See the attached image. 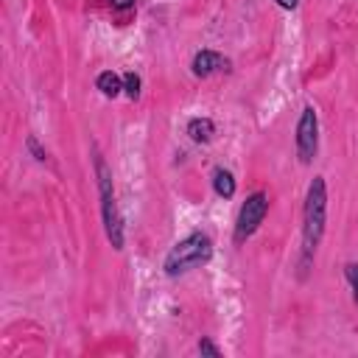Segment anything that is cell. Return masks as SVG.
I'll use <instances>...</instances> for the list:
<instances>
[{
	"label": "cell",
	"instance_id": "8992f818",
	"mask_svg": "<svg viewBox=\"0 0 358 358\" xmlns=\"http://www.w3.org/2000/svg\"><path fill=\"white\" fill-rule=\"evenodd\" d=\"M229 67V62L221 56V53H215V50H201V53H196L193 56V73L196 76H213L215 70H227Z\"/></svg>",
	"mask_w": 358,
	"mask_h": 358
},
{
	"label": "cell",
	"instance_id": "9c48e42d",
	"mask_svg": "<svg viewBox=\"0 0 358 358\" xmlns=\"http://www.w3.org/2000/svg\"><path fill=\"white\" fill-rule=\"evenodd\" d=\"M95 84H98V90H101V92H103L106 98H115V95H117V92L123 90V78H120V76H115L112 70H106V73H101Z\"/></svg>",
	"mask_w": 358,
	"mask_h": 358
},
{
	"label": "cell",
	"instance_id": "30bf717a",
	"mask_svg": "<svg viewBox=\"0 0 358 358\" xmlns=\"http://www.w3.org/2000/svg\"><path fill=\"white\" fill-rule=\"evenodd\" d=\"M123 90H126V95L134 101V98L140 95V76H137V73H126V76H123Z\"/></svg>",
	"mask_w": 358,
	"mask_h": 358
},
{
	"label": "cell",
	"instance_id": "4fadbf2b",
	"mask_svg": "<svg viewBox=\"0 0 358 358\" xmlns=\"http://www.w3.org/2000/svg\"><path fill=\"white\" fill-rule=\"evenodd\" d=\"M28 148H31V154L39 159V162H45V151L39 148V143H36V137H28Z\"/></svg>",
	"mask_w": 358,
	"mask_h": 358
},
{
	"label": "cell",
	"instance_id": "3957f363",
	"mask_svg": "<svg viewBox=\"0 0 358 358\" xmlns=\"http://www.w3.org/2000/svg\"><path fill=\"white\" fill-rule=\"evenodd\" d=\"M95 171H98V193H101V213H103V227L106 238L115 249H123V224L120 213L115 204V187H112V171L101 154H95Z\"/></svg>",
	"mask_w": 358,
	"mask_h": 358
},
{
	"label": "cell",
	"instance_id": "7a4b0ae2",
	"mask_svg": "<svg viewBox=\"0 0 358 358\" xmlns=\"http://www.w3.org/2000/svg\"><path fill=\"white\" fill-rule=\"evenodd\" d=\"M213 257V241L204 235V232H190L187 238H182L165 257V274L168 277H176V274H185L201 263H207Z\"/></svg>",
	"mask_w": 358,
	"mask_h": 358
},
{
	"label": "cell",
	"instance_id": "9a60e30c",
	"mask_svg": "<svg viewBox=\"0 0 358 358\" xmlns=\"http://www.w3.org/2000/svg\"><path fill=\"white\" fill-rule=\"evenodd\" d=\"M296 3L299 0H277V6H282V8H296Z\"/></svg>",
	"mask_w": 358,
	"mask_h": 358
},
{
	"label": "cell",
	"instance_id": "ba28073f",
	"mask_svg": "<svg viewBox=\"0 0 358 358\" xmlns=\"http://www.w3.org/2000/svg\"><path fill=\"white\" fill-rule=\"evenodd\" d=\"M213 187H215V193L221 199H232L235 196V179H232V173L227 168H215L213 171Z\"/></svg>",
	"mask_w": 358,
	"mask_h": 358
},
{
	"label": "cell",
	"instance_id": "5b68a950",
	"mask_svg": "<svg viewBox=\"0 0 358 358\" xmlns=\"http://www.w3.org/2000/svg\"><path fill=\"white\" fill-rule=\"evenodd\" d=\"M316 145H319V120H316V109L305 106L302 117L296 123V154L299 162H310L316 157Z\"/></svg>",
	"mask_w": 358,
	"mask_h": 358
},
{
	"label": "cell",
	"instance_id": "5bb4252c",
	"mask_svg": "<svg viewBox=\"0 0 358 358\" xmlns=\"http://www.w3.org/2000/svg\"><path fill=\"white\" fill-rule=\"evenodd\" d=\"M112 6H115L117 11H126V8H131V6H134V0H112Z\"/></svg>",
	"mask_w": 358,
	"mask_h": 358
},
{
	"label": "cell",
	"instance_id": "6da1fadb",
	"mask_svg": "<svg viewBox=\"0 0 358 358\" xmlns=\"http://www.w3.org/2000/svg\"><path fill=\"white\" fill-rule=\"evenodd\" d=\"M324 221H327V187H324V179L316 176L308 187V196H305V224H302L305 263L310 260V255L316 252V246L324 235Z\"/></svg>",
	"mask_w": 358,
	"mask_h": 358
},
{
	"label": "cell",
	"instance_id": "52a82bcc",
	"mask_svg": "<svg viewBox=\"0 0 358 358\" xmlns=\"http://www.w3.org/2000/svg\"><path fill=\"white\" fill-rule=\"evenodd\" d=\"M187 134H190L193 143H210L213 134H215V123L210 117H193L187 123Z\"/></svg>",
	"mask_w": 358,
	"mask_h": 358
},
{
	"label": "cell",
	"instance_id": "8fae6325",
	"mask_svg": "<svg viewBox=\"0 0 358 358\" xmlns=\"http://www.w3.org/2000/svg\"><path fill=\"white\" fill-rule=\"evenodd\" d=\"M344 271H347V280H350V285L355 291V302H358V263H350Z\"/></svg>",
	"mask_w": 358,
	"mask_h": 358
},
{
	"label": "cell",
	"instance_id": "7c38bea8",
	"mask_svg": "<svg viewBox=\"0 0 358 358\" xmlns=\"http://www.w3.org/2000/svg\"><path fill=\"white\" fill-rule=\"evenodd\" d=\"M199 352H201V355H213V358H218V355H221V350H218L213 341H207V338H201V341H199Z\"/></svg>",
	"mask_w": 358,
	"mask_h": 358
},
{
	"label": "cell",
	"instance_id": "277c9868",
	"mask_svg": "<svg viewBox=\"0 0 358 358\" xmlns=\"http://www.w3.org/2000/svg\"><path fill=\"white\" fill-rule=\"evenodd\" d=\"M266 213H268V199H266V193H260V190L252 193V196L241 204V213H238V221H235V243H243L249 235H255L257 227L263 224Z\"/></svg>",
	"mask_w": 358,
	"mask_h": 358
}]
</instances>
